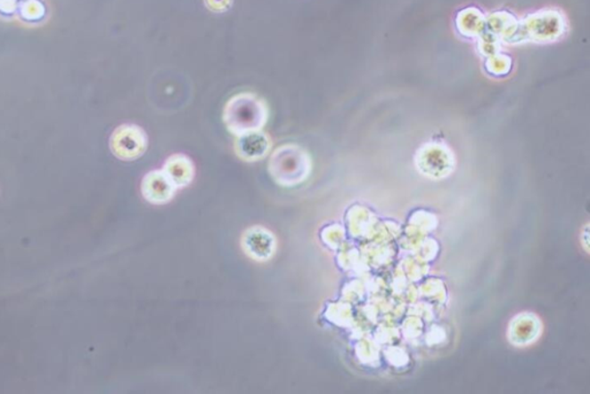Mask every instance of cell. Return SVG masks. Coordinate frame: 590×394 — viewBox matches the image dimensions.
Instances as JSON below:
<instances>
[{"instance_id": "6da1fadb", "label": "cell", "mask_w": 590, "mask_h": 394, "mask_svg": "<svg viewBox=\"0 0 590 394\" xmlns=\"http://www.w3.org/2000/svg\"><path fill=\"white\" fill-rule=\"evenodd\" d=\"M269 117L266 101L253 92L234 94L223 109L224 125L235 137L262 132Z\"/></svg>"}, {"instance_id": "7a4b0ae2", "label": "cell", "mask_w": 590, "mask_h": 394, "mask_svg": "<svg viewBox=\"0 0 590 394\" xmlns=\"http://www.w3.org/2000/svg\"><path fill=\"white\" fill-rule=\"evenodd\" d=\"M267 169L278 185L294 188L308 179L312 173V159L308 152L299 145L285 144L275 149Z\"/></svg>"}, {"instance_id": "3957f363", "label": "cell", "mask_w": 590, "mask_h": 394, "mask_svg": "<svg viewBox=\"0 0 590 394\" xmlns=\"http://www.w3.org/2000/svg\"><path fill=\"white\" fill-rule=\"evenodd\" d=\"M565 20L556 11H541L530 15L519 29V41L550 43L565 33Z\"/></svg>"}, {"instance_id": "277c9868", "label": "cell", "mask_w": 590, "mask_h": 394, "mask_svg": "<svg viewBox=\"0 0 590 394\" xmlns=\"http://www.w3.org/2000/svg\"><path fill=\"white\" fill-rule=\"evenodd\" d=\"M148 138L144 130L135 125H123L110 138V149L118 159L133 161L144 155Z\"/></svg>"}, {"instance_id": "5b68a950", "label": "cell", "mask_w": 590, "mask_h": 394, "mask_svg": "<svg viewBox=\"0 0 590 394\" xmlns=\"http://www.w3.org/2000/svg\"><path fill=\"white\" fill-rule=\"evenodd\" d=\"M243 251L251 259L266 261L276 250V240L269 230L262 227L250 228L242 237Z\"/></svg>"}, {"instance_id": "8992f818", "label": "cell", "mask_w": 590, "mask_h": 394, "mask_svg": "<svg viewBox=\"0 0 590 394\" xmlns=\"http://www.w3.org/2000/svg\"><path fill=\"white\" fill-rule=\"evenodd\" d=\"M176 188L163 171H153L144 176L141 191L149 203L162 205L170 202Z\"/></svg>"}, {"instance_id": "52a82bcc", "label": "cell", "mask_w": 590, "mask_h": 394, "mask_svg": "<svg viewBox=\"0 0 590 394\" xmlns=\"http://www.w3.org/2000/svg\"><path fill=\"white\" fill-rule=\"evenodd\" d=\"M271 149V141L266 133L258 132L237 137L234 151L240 159L247 163L262 160Z\"/></svg>"}, {"instance_id": "ba28073f", "label": "cell", "mask_w": 590, "mask_h": 394, "mask_svg": "<svg viewBox=\"0 0 590 394\" xmlns=\"http://www.w3.org/2000/svg\"><path fill=\"white\" fill-rule=\"evenodd\" d=\"M163 172L176 189L186 188L194 179L195 169L190 157L175 155L167 160Z\"/></svg>"}, {"instance_id": "9c48e42d", "label": "cell", "mask_w": 590, "mask_h": 394, "mask_svg": "<svg viewBox=\"0 0 590 394\" xmlns=\"http://www.w3.org/2000/svg\"><path fill=\"white\" fill-rule=\"evenodd\" d=\"M457 26L460 33L468 37H474L483 34L486 21L481 12L475 9H468L459 14Z\"/></svg>"}, {"instance_id": "30bf717a", "label": "cell", "mask_w": 590, "mask_h": 394, "mask_svg": "<svg viewBox=\"0 0 590 394\" xmlns=\"http://www.w3.org/2000/svg\"><path fill=\"white\" fill-rule=\"evenodd\" d=\"M511 68V60L506 55L496 53L488 57L487 69L488 72L494 75H504L509 73Z\"/></svg>"}, {"instance_id": "8fae6325", "label": "cell", "mask_w": 590, "mask_h": 394, "mask_svg": "<svg viewBox=\"0 0 590 394\" xmlns=\"http://www.w3.org/2000/svg\"><path fill=\"white\" fill-rule=\"evenodd\" d=\"M204 4L214 13H225L234 5V0H204Z\"/></svg>"}]
</instances>
